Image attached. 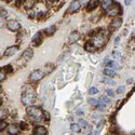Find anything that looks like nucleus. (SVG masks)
Instances as JSON below:
<instances>
[{
	"mask_svg": "<svg viewBox=\"0 0 135 135\" xmlns=\"http://www.w3.org/2000/svg\"><path fill=\"white\" fill-rule=\"evenodd\" d=\"M98 4H99V0H90L88 7H86V10H88V11H93L94 9L97 8Z\"/></svg>",
	"mask_w": 135,
	"mask_h": 135,
	"instance_id": "ddd939ff",
	"label": "nucleus"
},
{
	"mask_svg": "<svg viewBox=\"0 0 135 135\" xmlns=\"http://www.w3.org/2000/svg\"><path fill=\"white\" fill-rule=\"evenodd\" d=\"M7 128V123L6 122H4V121H2V120H1V122H0V131H3V130L4 129H6Z\"/></svg>",
	"mask_w": 135,
	"mask_h": 135,
	"instance_id": "a878e982",
	"label": "nucleus"
},
{
	"mask_svg": "<svg viewBox=\"0 0 135 135\" xmlns=\"http://www.w3.org/2000/svg\"><path fill=\"white\" fill-rule=\"evenodd\" d=\"M46 70L44 68H41V69H37V70H33L31 71V74L29 75V80L31 82H37V81L41 80L43 77L46 76Z\"/></svg>",
	"mask_w": 135,
	"mask_h": 135,
	"instance_id": "20e7f679",
	"label": "nucleus"
},
{
	"mask_svg": "<svg viewBox=\"0 0 135 135\" xmlns=\"http://www.w3.org/2000/svg\"><path fill=\"white\" fill-rule=\"evenodd\" d=\"M20 130H21V128L18 127V125H15V124H11L10 127H9V129H8V132H9V134H18V132H20Z\"/></svg>",
	"mask_w": 135,
	"mask_h": 135,
	"instance_id": "2eb2a0df",
	"label": "nucleus"
},
{
	"mask_svg": "<svg viewBox=\"0 0 135 135\" xmlns=\"http://www.w3.org/2000/svg\"><path fill=\"white\" fill-rule=\"evenodd\" d=\"M3 69L6 70L7 73H11V71H12V69H13V68H12V66L8 65V66H4V67H3Z\"/></svg>",
	"mask_w": 135,
	"mask_h": 135,
	"instance_id": "bb28decb",
	"label": "nucleus"
},
{
	"mask_svg": "<svg viewBox=\"0 0 135 135\" xmlns=\"http://www.w3.org/2000/svg\"><path fill=\"white\" fill-rule=\"evenodd\" d=\"M80 124H81V127H82V128H86V127H88V123H86V121H84V120H82V119H80Z\"/></svg>",
	"mask_w": 135,
	"mask_h": 135,
	"instance_id": "cd10ccee",
	"label": "nucleus"
},
{
	"mask_svg": "<svg viewBox=\"0 0 135 135\" xmlns=\"http://www.w3.org/2000/svg\"><path fill=\"white\" fill-rule=\"evenodd\" d=\"M80 39V33H79V31H73L69 35V42L70 43H75V42H77Z\"/></svg>",
	"mask_w": 135,
	"mask_h": 135,
	"instance_id": "4468645a",
	"label": "nucleus"
},
{
	"mask_svg": "<svg viewBox=\"0 0 135 135\" xmlns=\"http://www.w3.org/2000/svg\"><path fill=\"white\" fill-rule=\"evenodd\" d=\"M97 106H98V109H99V110H104V107H105V106H104L103 104H99V103H98ZM97 106H96V107H97Z\"/></svg>",
	"mask_w": 135,
	"mask_h": 135,
	"instance_id": "c9c22d12",
	"label": "nucleus"
},
{
	"mask_svg": "<svg viewBox=\"0 0 135 135\" xmlns=\"http://www.w3.org/2000/svg\"><path fill=\"white\" fill-rule=\"evenodd\" d=\"M42 40H43V38H42V35H41V32H37L35 36H33L32 38V44L33 46H40L41 43H42Z\"/></svg>",
	"mask_w": 135,
	"mask_h": 135,
	"instance_id": "1a4fd4ad",
	"label": "nucleus"
},
{
	"mask_svg": "<svg viewBox=\"0 0 135 135\" xmlns=\"http://www.w3.org/2000/svg\"><path fill=\"white\" fill-rule=\"evenodd\" d=\"M108 66H110V67H111V68H115V69H118L119 68V66H118V64H117V63H116V62H109L108 63Z\"/></svg>",
	"mask_w": 135,
	"mask_h": 135,
	"instance_id": "393cba45",
	"label": "nucleus"
},
{
	"mask_svg": "<svg viewBox=\"0 0 135 135\" xmlns=\"http://www.w3.org/2000/svg\"><path fill=\"white\" fill-rule=\"evenodd\" d=\"M121 25H122V20L120 17H118V18H115V20L111 22V24H110V28L116 30V29H118V28L121 27Z\"/></svg>",
	"mask_w": 135,
	"mask_h": 135,
	"instance_id": "9d476101",
	"label": "nucleus"
},
{
	"mask_svg": "<svg viewBox=\"0 0 135 135\" xmlns=\"http://www.w3.org/2000/svg\"><path fill=\"white\" fill-rule=\"evenodd\" d=\"M27 114L30 117V119L35 122L40 121L42 119V116L44 115L42 112V110L39 107H36V106H29V107H27Z\"/></svg>",
	"mask_w": 135,
	"mask_h": 135,
	"instance_id": "7ed1b4c3",
	"label": "nucleus"
},
{
	"mask_svg": "<svg viewBox=\"0 0 135 135\" xmlns=\"http://www.w3.org/2000/svg\"><path fill=\"white\" fill-rule=\"evenodd\" d=\"M81 6H82V4L80 3L79 0H75V1L71 2V4H70L69 8H68V10H67V12H68V13H75V12H77L78 10H80Z\"/></svg>",
	"mask_w": 135,
	"mask_h": 135,
	"instance_id": "423d86ee",
	"label": "nucleus"
},
{
	"mask_svg": "<svg viewBox=\"0 0 135 135\" xmlns=\"http://www.w3.org/2000/svg\"><path fill=\"white\" fill-rule=\"evenodd\" d=\"M102 100L104 103H109L110 102V99L107 97V96H102Z\"/></svg>",
	"mask_w": 135,
	"mask_h": 135,
	"instance_id": "2f4dec72",
	"label": "nucleus"
},
{
	"mask_svg": "<svg viewBox=\"0 0 135 135\" xmlns=\"http://www.w3.org/2000/svg\"><path fill=\"white\" fill-rule=\"evenodd\" d=\"M3 117H6V111L2 109V107H1V119L3 118Z\"/></svg>",
	"mask_w": 135,
	"mask_h": 135,
	"instance_id": "4c0bfd02",
	"label": "nucleus"
},
{
	"mask_svg": "<svg viewBox=\"0 0 135 135\" xmlns=\"http://www.w3.org/2000/svg\"><path fill=\"white\" fill-rule=\"evenodd\" d=\"M104 74L106 76H108V77H115L116 76V73H115V70L112 68H105Z\"/></svg>",
	"mask_w": 135,
	"mask_h": 135,
	"instance_id": "a211bd4d",
	"label": "nucleus"
},
{
	"mask_svg": "<svg viewBox=\"0 0 135 135\" xmlns=\"http://www.w3.org/2000/svg\"><path fill=\"white\" fill-rule=\"evenodd\" d=\"M85 50L88 51V52H94V51L96 50V48H95V47L92 44V43H91V42L89 41V42L85 44Z\"/></svg>",
	"mask_w": 135,
	"mask_h": 135,
	"instance_id": "6ab92c4d",
	"label": "nucleus"
},
{
	"mask_svg": "<svg viewBox=\"0 0 135 135\" xmlns=\"http://www.w3.org/2000/svg\"><path fill=\"white\" fill-rule=\"evenodd\" d=\"M6 15H7L6 10H2V9H1V18H2V17H6Z\"/></svg>",
	"mask_w": 135,
	"mask_h": 135,
	"instance_id": "f704fd0d",
	"label": "nucleus"
},
{
	"mask_svg": "<svg viewBox=\"0 0 135 135\" xmlns=\"http://www.w3.org/2000/svg\"><path fill=\"white\" fill-rule=\"evenodd\" d=\"M36 99V95L33 92L32 86L30 85H24L22 91V103L26 106H30Z\"/></svg>",
	"mask_w": 135,
	"mask_h": 135,
	"instance_id": "f03ea898",
	"label": "nucleus"
},
{
	"mask_svg": "<svg viewBox=\"0 0 135 135\" xmlns=\"http://www.w3.org/2000/svg\"><path fill=\"white\" fill-rule=\"evenodd\" d=\"M107 12H108L109 16H116V15H118L119 13H121V8H120V6L117 2H115L112 6L108 9Z\"/></svg>",
	"mask_w": 135,
	"mask_h": 135,
	"instance_id": "39448f33",
	"label": "nucleus"
},
{
	"mask_svg": "<svg viewBox=\"0 0 135 135\" xmlns=\"http://www.w3.org/2000/svg\"><path fill=\"white\" fill-rule=\"evenodd\" d=\"M105 82H106V83H108V84H111V85L114 84L112 81L110 80V79H108V78H105Z\"/></svg>",
	"mask_w": 135,
	"mask_h": 135,
	"instance_id": "72a5a7b5",
	"label": "nucleus"
},
{
	"mask_svg": "<svg viewBox=\"0 0 135 135\" xmlns=\"http://www.w3.org/2000/svg\"><path fill=\"white\" fill-rule=\"evenodd\" d=\"M106 93H107L108 96H114V95H115V93L112 92L111 90H107V91H106Z\"/></svg>",
	"mask_w": 135,
	"mask_h": 135,
	"instance_id": "473e14b6",
	"label": "nucleus"
},
{
	"mask_svg": "<svg viewBox=\"0 0 135 135\" xmlns=\"http://www.w3.org/2000/svg\"><path fill=\"white\" fill-rule=\"evenodd\" d=\"M97 92H98V90H97V88H95V86H92V88L89 89V94L90 95H94Z\"/></svg>",
	"mask_w": 135,
	"mask_h": 135,
	"instance_id": "b1692460",
	"label": "nucleus"
},
{
	"mask_svg": "<svg viewBox=\"0 0 135 135\" xmlns=\"http://www.w3.org/2000/svg\"><path fill=\"white\" fill-rule=\"evenodd\" d=\"M108 35H109L108 30L100 29L99 31H97V33H96L92 39L90 40V42L92 43L96 49H99V48H102L105 43L108 41Z\"/></svg>",
	"mask_w": 135,
	"mask_h": 135,
	"instance_id": "f257e3e1",
	"label": "nucleus"
},
{
	"mask_svg": "<svg viewBox=\"0 0 135 135\" xmlns=\"http://www.w3.org/2000/svg\"><path fill=\"white\" fill-rule=\"evenodd\" d=\"M123 91H124V86H119L118 90H117V93L121 94V93H123Z\"/></svg>",
	"mask_w": 135,
	"mask_h": 135,
	"instance_id": "7c9ffc66",
	"label": "nucleus"
},
{
	"mask_svg": "<svg viewBox=\"0 0 135 135\" xmlns=\"http://www.w3.org/2000/svg\"><path fill=\"white\" fill-rule=\"evenodd\" d=\"M18 50V47L17 46H13V47H10V48H8V49L4 51V56H10V55H13V54H15V53L17 52Z\"/></svg>",
	"mask_w": 135,
	"mask_h": 135,
	"instance_id": "f8f14e48",
	"label": "nucleus"
},
{
	"mask_svg": "<svg viewBox=\"0 0 135 135\" xmlns=\"http://www.w3.org/2000/svg\"><path fill=\"white\" fill-rule=\"evenodd\" d=\"M7 27H8V29H10L12 31H16V30H20V28H21V24L18 23L17 21H9L7 23Z\"/></svg>",
	"mask_w": 135,
	"mask_h": 135,
	"instance_id": "0eeeda50",
	"label": "nucleus"
},
{
	"mask_svg": "<svg viewBox=\"0 0 135 135\" xmlns=\"http://www.w3.org/2000/svg\"><path fill=\"white\" fill-rule=\"evenodd\" d=\"M20 128H21V130H27L28 129V125H26L24 122H22V123H20Z\"/></svg>",
	"mask_w": 135,
	"mask_h": 135,
	"instance_id": "c85d7f7f",
	"label": "nucleus"
},
{
	"mask_svg": "<svg viewBox=\"0 0 135 135\" xmlns=\"http://www.w3.org/2000/svg\"><path fill=\"white\" fill-rule=\"evenodd\" d=\"M43 68H44V70H46V73H47V74H50L51 71L53 70V65L49 63V64H47L44 67H43Z\"/></svg>",
	"mask_w": 135,
	"mask_h": 135,
	"instance_id": "412c9836",
	"label": "nucleus"
},
{
	"mask_svg": "<svg viewBox=\"0 0 135 135\" xmlns=\"http://www.w3.org/2000/svg\"><path fill=\"white\" fill-rule=\"evenodd\" d=\"M47 129L44 127H42V125H38L33 129V134L35 135H46L47 134Z\"/></svg>",
	"mask_w": 135,
	"mask_h": 135,
	"instance_id": "9b49d317",
	"label": "nucleus"
},
{
	"mask_svg": "<svg viewBox=\"0 0 135 135\" xmlns=\"http://www.w3.org/2000/svg\"><path fill=\"white\" fill-rule=\"evenodd\" d=\"M112 56L116 57V59H118V57H120V52L119 51H114L112 52Z\"/></svg>",
	"mask_w": 135,
	"mask_h": 135,
	"instance_id": "c756f323",
	"label": "nucleus"
},
{
	"mask_svg": "<svg viewBox=\"0 0 135 135\" xmlns=\"http://www.w3.org/2000/svg\"><path fill=\"white\" fill-rule=\"evenodd\" d=\"M115 2L112 1V0H107V1H104L102 3V8H103V10H106V11H108V9L112 6Z\"/></svg>",
	"mask_w": 135,
	"mask_h": 135,
	"instance_id": "dca6fc26",
	"label": "nucleus"
},
{
	"mask_svg": "<svg viewBox=\"0 0 135 135\" xmlns=\"http://www.w3.org/2000/svg\"><path fill=\"white\" fill-rule=\"evenodd\" d=\"M119 40H120V39H119V37H117V38H116V40H115V43H118Z\"/></svg>",
	"mask_w": 135,
	"mask_h": 135,
	"instance_id": "ea45409f",
	"label": "nucleus"
},
{
	"mask_svg": "<svg viewBox=\"0 0 135 135\" xmlns=\"http://www.w3.org/2000/svg\"><path fill=\"white\" fill-rule=\"evenodd\" d=\"M32 55H33L32 50H31V49H27V50H26V51L22 54L21 60H22V61H24V63H26V62H28V61H29V60L31 59Z\"/></svg>",
	"mask_w": 135,
	"mask_h": 135,
	"instance_id": "6e6552de",
	"label": "nucleus"
},
{
	"mask_svg": "<svg viewBox=\"0 0 135 135\" xmlns=\"http://www.w3.org/2000/svg\"><path fill=\"white\" fill-rule=\"evenodd\" d=\"M124 2H125V4H127V6H129L130 2H131V0H124Z\"/></svg>",
	"mask_w": 135,
	"mask_h": 135,
	"instance_id": "58836bf2",
	"label": "nucleus"
},
{
	"mask_svg": "<svg viewBox=\"0 0 135 135\" xmlns=\"http://www.w3.org/2000/svg\"><path fill=\"white\" fill-rule=\"evenodd\" d=\"M88 103H89L90 105H92V106H97V105H98L97 99H95V98H89V99H88Z\"/></svg>",
	"mask_w": 135,
	"mask_h": 135,
	"instance_id": "5701e85b",
	"label": "nucleus"
},
{
	"mask_svg": "<svg viewBox=\"0 0 135 135\" xmlns=\"http://www.w3.org/2000/svg\"><path fill=\"white\" fill-rule=\"evenodd\" d=\"M70 129H71V131L75 132V133L80 132V127L78 124H76V123H71L70 124Z\"/></svg>",
	"mask_w": 135,
	"mask_h": 135,
	"instance_id": "aec40b11",
	"label": "nucleus"
},
{
	"mask_svg": "<svg viewBox=\"0 0 135 135\" xmlns=\"http://www.w3.org/2000/svg\"><path fill=\"white\" fill-rule=\"evenodd\" d=\"M6 74H7V71L3 68L0 69V81H3L4 79H6Z\"/></svg>",
	"mask_w": 135,
	"mask_h": 135,
	"instance_id": "4be33fe9",
	"label": "nucleus"
},
{
	"mask_svg": "<svg viewBox=\"0 0 135 135\" xmlns=\"http://www.w3.org/2000/svg\"><path fill=\"white\" fill-rule=\"evenodd\" d=\"M79 1H80L81 4H86V3H89L90 0H79Z\"/></svg>",
	"mask_w": 135,
	"mask_h": 135,
	"instance_id": "e433bc0d",
	"label": "nucleus"
},
{
	"mask_svg": "<svg viewBox=\"0 0 135 135\" xmlns=\"http://www.w3.org/2000/svg\"><path fill=\"white\" fill-rule=\"evenodd\" d=\"M55 26H50V27H48L47 29H44V33L47 36H51V35H53V33L55 32Z\"/></svg>",
	"mask_w": 135,
	"mask_h": 135,
	"instance_id": "f3484780",
	"label": "nucleus"
}]
</instances>
